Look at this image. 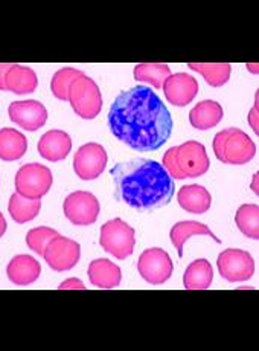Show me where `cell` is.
I'll use <instances>...</instances> for the list:
<instances>
[{
	"instance_id": "6da1fadb",
	"label": "cell",
	"mask_w": 259,
	"mask_h": 351,
	"mask_svg": "<svg viewBox=\"0 0 259 351\" xmlns=\"http://www.w3.org/2000/svg\"><path fill=\"white\" fill-rule=\"evenodd\" d=\"M116 139L134 152H156L173 133V118L162 99L147 86L119 93L108 112Z\"/></svg>"
},
{
	"instance_id": "ac0fdd59",
	"label": "cell",
	"mask_w": 259,
	"mask_h": 351,
	"mask_svg": "<svg viewBox=\"0 0 259 351\" xmlns=\"http://www.w3.org/2000/svg\"><path fill=\"white\" fill-rule=\"evenodd\" d=\"M177 200H179V205L190 214L208 213L212 205V197L201 185H186L180 188Z\"/></svg>"
},
{
	"instance_id": "d4e9b609",
	"label": "cell",
	"mask_w": 259,
	"mask_h": 351,
	"mask_svg": "<svg viewBox=\"0 0 259 351\" xmlns=\"http://www.w3.org/2000/svg\"><path fill=\"white\" fill-rule=\"evenodd\" d=\"M133 75L136 81L162 89L163 83L171 75V69L165 63H140L134 67Z\"/></svg>"
},
{
	"instance_id": "7c38bea8",
	"label": "cell",
	"mask_w": 259,
	"mask_h": 351,
	"mask_svg": "<svg viewBox=\"0 0 259 351\" xmlns=\"http://www.w3.org/2000/svg\"><path fill=\"white\" fill-rule=\"evenodd\" d=\"M175 164L180 173L185 176V179H188L206 174L210 160L203 144L197 141H188V143L175 147Z\"/></svg>"
},
{
	"instance_id": "4fadbf2b",
	"label": "cell",
	"mask_w": 259,
	"mask_h": 351,
	"mask_svg": "<svg viewBox=\"0 0 259 351\" xmlns=\"http://www.w3.org/2000/svg\"><path fill=\"white\" fill-rule=\"evenodd\" d=\"M8 114L12 123L28 132H37L47 121L46 107L37 99L14 101L8 107Z\"/></svg>"
},
{
	"instance_id": "603a6c76",
	"label": "cell",
	"mask_w": 259,
	"mask_h": 351,
	"mask_svg": "<svg viewBox=\"0 0 259 351\" xmlns=\"http://www.w3.org/2000/svg\"><path fill=\"white\" fill-rule=\"evenodd\" d=\"M214 269L204 258L195 260L188 266L183 275V286L186 290H208L212 285Z\"/></svg>"
},
{
	"instance_id": "f546056e",
	"label": "cell",
	"mask_w": 259,
	"mask_h": 351,
	"mask_svg": "<svg viewBox=\"0 0 259 351\" xmlns=\"http://www.w3.org/2000/svg\"><path fill=\"white\" fill-rule=\"evenodd\" d=\"M162 164H163V168H165V170L168 171V174L171 176V179H177V180L185 179V176L180 173L179 167H177V164H175V147H171L165 153Z\"/></svg>"
},
{
	"instance_id": "d6a6232c",
	"label": "cell",
	"mask_w": 259,
	"mask_h": 351,
	"mask_svg": "<svg viewBox=\"0 0 259 351\" xmlns=\"http://www.w3.org/2000/svg\"><path fill=\"white\" fill-rule=\"evenodd\" d=\"M11 63H0V90H6V84H5V77L6 72L11 69Z\"/></svg>"
},
{
	"instance_id": "83f0119b",
	"label": "cell",
	"mask_w": 259,
	"mask_h": 351,
	"mask_svg": "<svg viewBox=\"0 0 259 351\" xmlns=\"http://www.w3.org/2000/svg\"><path fill=\"white\" fill-rule=\"evenodd\" d=\"M81 75H83V72L73 69V67H63V69L57 71L51 80V90L53 97L60 101L69 99V87Z\"/></svg>"
},
{
	"instance_id": "4dcf8cb0",
	"label": "cell",
	"mask_w": 259,
	"mask_h": 351,
	"mask_svg": "<svg viewBox=\"0 0 259 351\" xmlns=\"http://www.w3.org/2000/svg\"><path fill=\"white\" fill-rule=\"evenodd\" d=\"M69 289H79V290H86L84 282L78 280V278H69L64 282H61L58 286V290H69Z\"/></svg>"
},
{
	"instance_id": "2e32d148",
	"label": "cell",
	"mask_w": 259,
	"mask_h": 351,
	"mask_svg": "<svg viewBox=\"0 0 259 351\" xmlns=\"http://www.w3.org/2000/svg\"><path fill=\"white\" fill-rule=\"evenodd\" d=\"M42 274V266L31 255H17L6 267V275L16 286H31Z\"/></svg>"
},
{
	"instance_id": "44dd1931",
	"label": "cell",
	"mask_w": 259,
	"mask_h": 351,
	"mask_svg": "<svg viewBox=\"0 0 259 351\" xmlns=\"http://www.w3.org/2000/svg\"><path fill=\"white\" fill-rule=\"evenodd\" d=\"M194 235H206V237H210L215 240L217 243H221V240L215 237V234L210 231V229L200 223V221H193V220H185V221H179L171 228V232H169V239H171L174 247L177 249V254L182 258L183 256V246L188 239L194 237Z\"/></svg>"
},
{
	"instance_id": "836d02e7",
	"label": "cell",
	"mask_w": 259,
	"mask_h": 351,
	"mask_svg": "<svg viewBox=\"0 0 259 351\" xmlns=\"http://www.w3.org/2000/svg\"><path fill=\"white\" fill-rule=\"evenodd\" d=\"M5 232H6V220L3 217V214L0 213V239L3 237Z\"/></svg>"
},
{
	"instance_id": "277c9868",
	"label": "cell",
	"mask_w": 259,
	"mask_h": 351,
	"mask_svg": "<svg viewBox=\"0 0 259 351\" xmlns=\"http://www.w3.org/2000/svg\"><path fill=\"white\" fill-rule=\"evenodd\" d=\"M73 112L83 119H95L102 110V95L98 84L87 77L81 75L69 87V99Z\"/></svg>"
},
{
	"instance_id": "8992f818",
	"label": "cell",
	"mask_w": 259,
	"mask_h": 351,
	"mask_svg": "<svg viewBox=\"0 0 259 351\" xmlns=\"http://www.w3.org/2000/svg\"><path fill=\"white\" fill-rule=\"evenodd\" d=\"M53 176L49 168L42 164H26L16 174V190L26 199H42L49 193Z\"/></svg>"
},
{
	"instance_id": "f1b7e54d",
	"label": "cell",
	"mask_w": 259,
	"mask_h": 351,
	"mask_svg": "<svg viewBox=\"0 0 259 351\" xmlns=\"http://www.w3.org/2000/svg\"><path fill=\"white\" fill-rule=\"evenodd\" d=\"M57 235L58 232L52 228H47V226L34 228L28 232V235H26V245H28V247L32 252L43 256L47 243H49L53 237H57Z\"/></svg>"
},
{
	"instance_id": "ffe728a7",
	"label": "cell",
	"mask_w": 259,
	"mask_h": 351,
	"mask_svg": "<svg viewBox=\"0 0 259 351\" xmlns=\"http://www.w3.org/2000/svg\"><path fill=\"white\" fill-rule=\"evenodd\" d=\"M223 119V107L212 99H204L189 113V123L197 130H209L220 124Z\"/></svg>"
},
{
	"instance_id": "9a60e30c",
	"label": "cell",
	"mask_w": 259,
	"mask_h": 351,
	"mask_svg": "<svg viewBox=\"0 0 259 351\" xmlns=\"http://www.w3.org/2000/svg\"><path fill=\"white\" fill-rule=\"evenodd\" d=\"M72 152V139L63 130L46 132L38 141V153L49 162H60Z\"/></svg>"
},
{
	"instance_id": "d6986e66",
	"label": "cell",
	"mask_w": 259,
	"mask_h": 351,
	"mask_svg": "<svg viewBox=\"0 0 259 351\" xmlns=\"http://www.w3.org/2000/svg\"><path fill=\"white\" fill-rule=\"evenodd\" d=\"M5 84L6 90L14 92L17 95H26V93H32L37 90L38 78L37 73L31 67L12 64L11 69L6 72Z\"/></svg>"
},
{
	"instance_id": "5bb4252c",
	"label": "cell",
	"mask_w": 259,
	"mask_h": 351,
	"mask_svg": "<svg viewBox=\"0 0 259 351\" xmlns=\"http://www.w3.org/2000/svg\"><path fill=\"white\" fill-rule=\"evenodd\" d=\"M163 92L173 106L185 107L193 103L199 93V81L188 73H171L163 83Z\"/></svg>"
},
{
	"instance_id": "5b68a950",
	"label": "cell",
	"mask_w": 259,
	"mask_h": 351,
	"mask_svg": "<svg viewBox=\"0 0 259 351\" xmlns=\"http://www.w3.org/2000/svg\"><path fill=\"white\" fill-rule=\"evenodd\" d=\"M99 245L114 258L125 260L134 251L136 231L122 219H113L102 225Z\"/></svg>"
},
{
	"instance_id": "e0dca14e",
	"label": "cell",
	"mask_w": 259,
	"mask_h": 351,
	"mask_svg": "<svg viewBox=\"0 0 259 351\" xmlns=\"http://www.w3.org/2000/svg\"><path fill=\"white\" fill-rule=\"evenodd\" d=\"M88 280L98 289L110 290L118 287L122 281V272L118 265L107 258L93 260L87 269Z\"/></svg>"
},
{
	"instance_id": "7402d4cb",
	"label": "cell",
	"mask_w": 259,
	"mask_h": 351,
	"mask_svg": "<svg viewBox=\"0 0 259 351\" xmlns=\"http://www.w3.org/2000/svg\"><path fill=\"white\" fill-rule=\"evenodd\" d=\"M28 150V139L16 128H2L0 130V159L14 162L22 159Z\"/></svg>"
},
{
	"instance_id": "1f68e13d",
	"label": "cell",
	"mask_w": 259,
	"mask_h": 351,
	"mask_svg": "<svg viewBox=\"0 0 259 351\" xmlns=\"http://www.w3.org/2000/svg\"><path fill=\"white\" fill-rule=\"evenodd\" d=\"M249 124L250 127L254 128V132L258 134L259 133V128H258V95H256V104L251 112L249 113Z\"/></svg>"
},
{
	"instance_id": "4316f807",
	"label": "cell",
	"mask_w": 259,
	"mask_h": 351,
	"mask_svg": "<svg viewBox=\"0 0 259 351\" xmlns=\"http://www.w3.org/2000/svg\"><path fill=\"white\" fill-rule=\"evenodd\" d=\"M238 229L251 240H259V206L247 204L238 208L235 214Z\"/></svg>"
},
{
	"instance_id": "8fae6325",
	"label": "cell",
	"mask_w": 259,
	"mask_h": 351,
	"mask_svg": "<svg viewBox=\"0 0 259 351\" xmlns=\"http://www.w3.org/2000/svg\"><path fill=\"white\" fill-rule=\"evenodd\" d=\"M106 148L97 143L81 145L73 158V170L81 180L98 179L107 167Z\"/></svg>"
},
{
	"instance_id": "3957f363",
	"label": "cell",
	"mask_w": 259,
	"mask_h": 351,
	"mask_svg": "<svg viewBox=\"0 0 259 351\" xmlns=\"http://www.w3.org/2000/svg\"><path fill=\"white\" fill-rule=\"evenodd\" d=\"M214 152L217 159L227 165H244L255 158L256 145L240 128H226L215 134Z\"/></svg>"
},
{
	"instance_id": "52a82bcc",
	"label": "cell",
	"mask_w": 259,
	"mask_h": 351,
	"mask_svg": "<svg viewBox=\"0 0 259 351\" xmlns=\"http://www.w3.org/2000/svg\"><path fill=\"white\" fill-rule=\"evenodd\" d=\"M138 271L142 278L153 286L166 282L174 272L171 256L160 247H151L142 252L138 261Z\"/></svg>"
},
{
	"instance_id": "ba28073f",
	"label": "cell",
	"mask_w": 259,
	"mask_h": 351,
	"mask_svg": "<svg viewBox=\"0 0 259 351\" xmlns=\"http://www.w3.org/2000/svg\"><path fill=\"white\" fill-rule=\"evenodd\" d=\"M67 220L75 226L93 225L99 217V200L92 193L75 191L69 194L63 204Z\"/></svg>"
},
{
	"instance_id": "484cf974",
	"label": "cell",
	"mask_w": 259,
	"mask_h": 351,
	"mask_svg": "<svg viewBox=\"0 0 259 351\" xmlns=\"http://www.w3.org/2000/svg\"><path fill=\"white\" fill-rule=\"evenodd\" d=\"M190 71H195L203 75L204 81L212 87H221L229 81L232 66L229 63H189Z\"/></svg>"
},
{
	"instance_id": "9c48e42d",
	"label": "cell",
	"mask_w": 259,
	"mask_h": 351,
	"mask_svg": "<svg viewBox=\"0 0 259 351\" xmlns=\"http://www.w3.org/2000/svg\"><path fill=\"white\" fill-rule=\"evenodd\" d=\"M218 271L229 282H243L255 274V261L251 255L243 249H226L217 260Z\"/></svg>"
},
{
	"instance_id": "7a4b0ae2",
	"label": "cell",
	"mask_w": 259,
	"mask_h": 351,
	"mask_svg": "<svg viewBox=\"0 0 259 351\" xmlns=\"http://www.w3.org/2000/svg\"><path fill=\"white\" fill-rule=\"evenodd\" d=\"M110 174L116 199L138 211H153L166 206L174 195V182L162 164L134 158L118 162Z\"/></svg>"
},
{
	"instance_id": "30bf717a",
	"label": "cell",
	"mask_w": 259,
	"mask_h": 351,
	"mask_svg": "<svg viewBox=\"0 0 259 351\" xmlns=\"http://www.w3.org/2000/svg\"><path fill=\"white\" fill-rule=\"evenodd\" d=\"M81 256V246L77 241L66 239L63 235L53 237L45 249L43 258L52 271L67 272L78 265Z\"/></svg>"
},
{
	"instance_id": "cb8c5ba5",
	"label": "cell",
	"mask_w": 259,
	"mask_h": 351,
	"mask_svg": "<svg viewBox=\"0 0 259 351\" xmlns=\"http://www.w3.org/2000/svg\"><path fill=\"white\" fill-rule=\"evenodd\" d=\"M42 209V202L40 199H26L18 193H14L10 197L8 213L11 219L18 225H25L32 221L40 214Z\"/></svg>"
}]
</instances>
